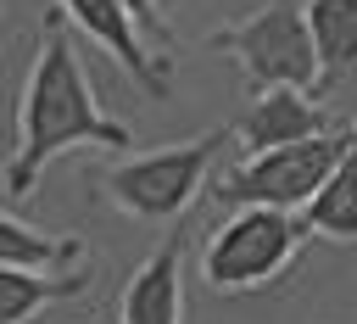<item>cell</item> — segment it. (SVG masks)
<instances>
[{"mask_svg":"<svg viewBox=\"0 0 357 324\" xmlns=\"http://www.w3.org/2000/svg\"><path fill=\"white\" fill-rule=\"evenodd\" d=\"M78 145H134V134L100 112L95 84L78 61V45L67 34V22L50 11L45 34L33 45L28 78H22V101H17V145L0 168V196L6 201H28L39 173Z\"/></svg>","mask_w":357,"mask_h":324,"instance_id":"obj_1","label":"cell"},{"mask_svg":"<svg viewBox=\"0 0 357 324\" xmlns=\"http://www.w3.org/2000/svg\"><path fill=\"white\" fill-rule=\"evenodd\" d=\"M223 145H229V123L223 128H206L195 140H178V145L139 151V156H128V162H117V168L100 173V196L117 212L139 218V223H173L206 190Z\"/></svg>","mask_w":357,"mask_h":324,"instance_id":"obj_2","label":"cell"},{"mask_svg":"<svg viewBox=\"0 0 357 324\" xmlns=\"http://www.w3.org/2000/svg\"><path fill=\"white\" fill-rule=\"evenodd\" d=\"M307 223L296 212H273V207H229V218L206 235L201 246V279L223 296H245V290H268L279 285L301 251H307Z\"/></svg>","mask_w":357,"mask_h":324,"instance_id":"obj_3","label":"cell"},{"mask_svg":"<svg viewBox=\"0 0 357 324\" xmlns=\"http://www.w3.org/2000/svg\"><path fill=\"white\" fill-rule=\"evenodd\" d=\"M351 145H357V134L340 123V128H324V134H312V140L257 151V156L234 162L229 173H218L212 196H218L223 207H273V212H301V207L312 201V190H318L340 162H351Z\"/></svg>","mask_w":357,"mask_h":324,"instance_id":"obj_4","label":"cell"},{"mask_svg":"<svg viewBox=\"0 0 357 324\" xmlns=\"http://www.w3.org/2000/svg\"><path fill=\"white\" fill-rule=\"evenodd\" d=\"M212 50H229L257 89H301L318 101V61H312V39L301 22V0H262L245 22H229L218 34H206Z\"/></svg>","mask_w":357,"mask_h":324,"instance_id":"obj_5","label":"cell"},{"mask_svg":"<svg viewBox=\"0 0 357 324\" xmlns=\"http://www.w3.org/2000/svg\"><path fill=\"white\" fill-rule=\"evenodd\" d=\"M56 17L73 22L84 39H95L151 101H167V78H173L167 61H173V56L145 50V39H139V28H134V17H128L123 0H56Z\"/></svg>","mask_w":357,"mask_h":324,"instance_id":"obj_6","label":"cell"},{"mask_svg":"<svg viewBox=\"0 0 357 324\" xmlns=\"http://www.w3.org/2000/svg\"><path fill=\"white\" fill-rule=\"evenodd\" d=\"M324 128H329L324 106H318L312 95L279 84V89H257V95H251V106L229 123V140H240V151L257 156V151H273V145L312 140V134H324Z\"/></svg>","mask_w":357,"mask_h":324,"instance_id":"obj_7","label":"cell"},{"mask_svg":"<svg viewBox=\"0 0 357 324\" xmlns=\"http://www.w3.org/2000/svg\"><path fill=\"white\" fill-rule=\"evenodd\" d=\"M117 318L123 324H184V235H167L123 279Z\"/></svg>","mask_w":357,"mask_h":324,"instance_id":"obj_8","label":"cell"},{"mask_svg":"<svg viewBox=\"0 0 357 324\" xmlns=\"http://www.w3.org/2000/svg\"><path fill=\"white\" fill-rule=\"evenodd\" d=\"M301 22L312 39V61H318V95L346 78L351 56H357V0H301Z\"/></svg>","mask_w":357,"mask_h":324,"instance_id":"obj_9","label":"cell"},{"mask_svg":"<svg viewBox=\"0 0 357 324\" xmlns=\"http://www.w3.org/2000/svg\"><path fill=\"white\" fill-rule=\"evenodd\" d=\"M89 274L67 268V274H33V268H0V324H28L39 307L84 296Z\"/></svg>","mask_w":357,"mask_h":324,"instance_id":"obj_10","label":"cell"},{"mask_svg":"<svg viewBox=\"0 0 357 324\" xmlns=\"http://www.w3.org/2000/svg\"><path fill=\"white\" fill-rule=\"evenodd\" d=\"M84 257V240L73 235H50V229H33L11 212H0V268H33V274H56L67 263Z\"/></svg>","mask_w":357,"mask_h":324,"instance_id":"obj_11","label":"cell"},{"mask_svg":"<svg viewBox=\"0 0 357 324\" xmlns=\"http://www.w3.org/2000/svg\"><path fill=\"white\" fill-rule=\"evenodd\" d=\"M296 218L307 223V235H324V240L346 246V240L357 235V184H351V162H340V168L312 190V201H307Z\"/></svg>","mask_w":357,"mask_h":324,"instance_id":"obj_12","label":"cell"},{"mask_svg":"<svg viewBox=\"0 0 357 324\" xmlns=\"http://www.w3.org/2000/svg\"><path fill=\"white\" fill-rule=\"evenodd\" d=\"M128 6V17H134V28L139 34H151L162 50H173V28H167V17H162V6L156 0H123Z\"/></svg>","mask_w":357,"mask_h":324,"instance_id":"obj_13","label":"cell"}]
</instances>
